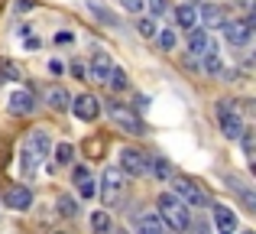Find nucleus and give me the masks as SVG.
<instances>
[{"instance_id":"1","label":"nucleus","mask_w":256,"mask_h":234,"mask_svg":"<svg viewBox=\"0 0 256 234\" xmlns=\"http://www.w3.org/2000/svg\"><path fill=\"white\" fill-rule=\"evenodd\" d=\"M156 205H159V218H162L166 228H172V231H185V228H192V215H188V205H185V202H178L172 192H162V195L156 198Z\"/></svg>"},{"instance_id":"2","label":"nucleus","mask_w":256,"mask_h":234,"mask_svg":"<svg viewBox=\"0 0 256 234\" xmlns=\"http://www.w3.org/2000/svg\"><path fill=\"white\" fill-rule=\"evenodd\" d=\"M104 108H107V114H110V120L120 127V130H126V133H146L143 130V120H140V114L133 108H126V104H120V101H104Z\"/></svg>"},{"instance_id":"3","label":"nucleus","mask_w":256,"mask_h":234,"mask_svg":"<svg viewBox=\"0 0 256 234\" xmlns=\"http://www.w3.org/2000/svg\"><path fill=\"white\" fill-rule=\"evenodd\" d=\"M124 185L126 182H124V172H120V169H114V166L104 169V172H100V202H104L107 208L117 205L120 198H124Z\"/></svg>"},{"instance_id":"4","label":"nucleus","mask_w":256,"mask_h":234,"mask_svg":"<svg viewBox=\"0 0 256 234\" xmlns=\"http://www.w3.org/2000/svg\"><path fill=\"white\" fill-rule=\"evenodd\" d=\"M120 172H124V179H140L146 176V169H150V156L140 150H133V146H124L120 150Z\"/></svg>"},{"instance_id":"5","label":"nucleus","mask_w":256,"mask_h":234,"mask_svg":"<svg viewBox=\"0 0 256 234\" xmlns=\"http://www.w3.org/2000/svg\"><path fill=\"white\" fill-rule=\"evenodd\" d=\"M218 124H220V133H224L227 140H237L240 133L246 130L240 111L234 108V104H227V101H218Z\"/></svg>"},{"instance_id":"6","label":"nucleus","mask_w":256,"mask_h":234,"mask_svg":"<svg viewBox=\"0 0 256 234\" xmlns=\"http://www.w3.org/2000/svg\"><path fill=\"white\" fill-rule=\"evenodd\" d=\"M23 146L39 159V163H46V159H49V150H52V137H49V130H46V127H32L30 137L23 140Z\"/></svg>"},{"instance_id":"7","label":"nucleus","mask_w":256,"mask_h":234,"mask_svg":"<svg viewBox=\"0 0 256 234\" xmlns=\"http://www.w3.org/2000/svg\"><path fill=\"white\" fill-rule=\"evenodd\" d=\"M32 205V189L30 185H6L4 189V208H10V211H26Z\"/></svg>"},{"instance_id":"8","label":"nucleus","mask_w":256,"mask_h":234,"mask_svg":"<svg viewBox=\"0 0 256 234\" xmlns=\"http://www.w3.org/2000/svg\"><path fill=\"white\" fill-rule=\"evenodd\" d=\"M172 185H175V192H172V195L178 198V202L192 205V208H198V205H204V192H201L198 185L192 182V179H172Z\"/></svg>"},{"instance_id":"9","label":"nucleus","mask_w":256,"mask_h":234,"mask_svg":"<svg viewBox=\"0 0 256 234\" xmlns=\"http://www.w3.org/2000/svg\"><path fill=\"white\" fill-rule=\"evenodd\" d=\"M220 30H224V39L230 46H246V43H250L253 26H250V20H227Z\"/></svg>"},{"instance_id":"10","label":"nucleus","mask_w":256,"mask_h":234,"mask_svg":"<svg viewBox=\"0 0 256 234\" xmlns=\"http://www.w3.org/2000/svg\"><path fill=\"white\" fill-rule=\"evenodd\" d=\"M68 108L75 111V117H78V120H84V124H91V120L100 114V101H98L94 95H78L75 101L68 104Z\"/></svg>"},{"instance_id":"11","label":"nucleus","mask_w":256,"mask_h":234,"mask_svg":"<svg viewBox=\"0 0 256 234\" xmlns=\"http://www.w3.org/2000/svg\"><path fill=\"white\" fill-rule=\"evenodd\" d=\"M6 108H10V114L26 117V114H32V111H36V98H32V91L16 88V91L10 95V101H6Z\"/></svg>"},{"instance_id":"12","label":"nucleus","mask_w":256,"mask_h":234,"mask_svg":"<svg viewBox=\"0 0 256 234\" xmlns=\"http://www.w3.org/2000/svg\"><path fill=\"white\" fill-rule=\"evenodd\" d=\"M198 23L204 26V33H208V30H220V26L227 23L224 7H218V4H204V7H198Z\"/></svg>"},{"instance_id":"13","label":"nucleus","mask_w":256,"mask_h":234,"mask_svg":"<svg viewBox=\"0 0 256 234\" xmlns=\"http://www.w3.org/2000/svg\"><path fill=\"white\" fill-rule=\"evenodd\" d=\"M110 72H114V62H110V56H107V52H98V56L91 59V69H88V82L107 85Z\"/></svg>"},{"instance_id":"14","label":"nucleus","mask_w":256,"mask_h":234,"mask_svg":"<svg viewBox=\"0 0 256 234\" xmlns=\"http://www.w3.org/2000/svg\"><path fill=\"white\" fill-rule=\"evenodd\" d=\"M188 52L192 56H208V52H218L214 49V39H211V33H204V30H192L188 33Z\"/></svg>"},{"instance_id":"15","label":"nucleus","mask_w":256,"mask_h":234,"mask_svg":"<svg viewBox=\"0 0 256 234\" xmlns=\"http://www.w3.org/2000/svg\"><path fill=\"white\" fill-rule=\"evenodd\" d=\"M214 224H218V234H237V215L227 205H214Z\"/></svg>"},{"instance_id":"16","label":"nucleus","mask_w":256,"mask_h":234,"mask_svg":"<svg viewBox=\"0 0 256 234\" xmlns=\"http://www.w3.org/2000/svg\"><path fill=\"white\" fill-rule=\"evenodd\" d=\"M136 234H166V224L159 215H152V211H146V215L136 218Z\"/></svg>"},{"instance_id":"17","label":"nucleus","mask_w":256,"mask_h":234,"mask_svg":"<svg viewBox=\"0 0 256 234\" xmlns=\"http://www.w3.org/2000/svg\"><path fill=\"white\" fill-rule=\"evenodd\" d=\"M175 23H178L182 30L192 33L194 26H198V7H194V4H182L178 10H175Z\"/></svg>"},{"instance_id":"18","label":"nucleus","mask_w":256,"mask_h":234,"mask_svg":"<svg viewBox=\"0 0 256 234\" xmlns=\"http://www.w3.org/2000/svg\"><path fill=\"white\" fill-rule=\"evenodd\" d=\"M46 104H49L52 111H65L72 104V98H68V91H65L62 85H52V88H46Z\"/></svg>"},{"instance_id":"19","label":"nucleus","mask_w":256,"mask_h":234,"mask_svg":"<svg viewBox=\"0 0 256 234\" xmlns=\"http://www.w3.org/2000/svg\"><path fill=\"white\" fill-rule=\"evenodd\" d=\"M146 172H152L159 182H172V179H175L172 163H169V159H162V156H152V159H150V169H146Z\"/></svg>"},{"instance_id":"20","label":"nucleus","mask_w":256,"mask_h":234,"mask_svg":"<svg viewBox=\"0 0 256 234\" xmlns=\"http://www.w3.org/2000/svg\"><path fill=\"white\" fill-rule=\"evenodd\" d=\"M227 189H234V192H237V198H240V202H244L250 211H256V198H253V192L246 189V185L240 182L237 176H230V179H227Z\"/></svg>"},{"instance_id":"21","label":"nucleus","mask_w":256,"mask_h":234,"mask_svg":"<svg viewBox=\"0 0 256 234\" xmlns=\"http://www.w3.org/2000/svg\"><path fill=\"white\" fill-rule=\"evenodd\" d=\"M224 72V62H220L218 52H208V56H201V75H220Z\"/></svg>"},{"instance_id":"22","label":"nucleus","mask_w":256,"mask_h":234,"mask_svg":"<svg viewBox=\"0 0 256 234\" xmlns=\"http://www.w3.org/2000/svg\"><path fill=\"white\" fill-rule=\"evenodd\" d=\"M88 10H91V13H94V17H98V20H104V23L110 26V30H117V26H120V20L114 17V13L107 10V7H100L98 0H88Z\"/></svg>"},{"instance_id":"23","label":"nucleus","mask_w":256,"mask_h":234,"mask_svg":"<svg viewBox=\"0 0 256 234\" xmlns=\"http://www.w3.org/2000/svg\"><path fill=\"white\" fill-rule=\"evenodd\" d=\"M16 78H23L20 65L10 62V59H0V82H16Z\"/></svg>"},{"instance_id":"24","label":"nucleus","mask_w":256,"mask_h":234,"mask_svg":"<svg viewBox=\"0 0 256 234\" xmlns=\"http://www.w3.org/2000/svg\"><path fill=\"white\" fill-rule=\"evenodd\" d=\"M58 215H62V218H75L78 215V202L68 195V192H62V195H58Z\"/></svg>"},{"instance_id":"25","label":"nucleus","mask_w":256,"mask_h":234,"mask_svg":"<svg viewBox=\"0 0 256 234\" xmlns=\"http://www.w3.org/2000/svg\"><path fill=\"white\" fill-rule=\"evenodd\" d=\"M82 153L88 159H100V153H104V140H100V137H88L84 146H82Z\"/></svg>"},{"instance_id":"26","label":"nucleus","mask_w":256,"mask_h":234,"mask_svg":"<svg viewBox=\"0 0 256 234\" xmlns=\"http://www.w3.org/2000/svg\"><path fill=\"white\" fill-rule=\"evenodd\" d=\"M91 228L98 231V234H107V231L114 228V224H110V215H107V211H94V215H91Z\"/></svg>"},{"instance_id":"27","label":"nucleus","mask_w":256,"mask_h":234,"mask_svg":"<svg viewBox=\"0 0 256 234\" xmlns=\"http://www.w3.org/2000/svg\"><path fill=\"white\" fill-rule=\"evenodd\" d=\"M72 159H75V146H72V143H58L56 146V163L58 166H68Z\"/></svg>"},{"instance_id":"28","label":"nucleus","mask_w":256,"mask_h":234,"mask_svg":"<svg viewBox=\"0 0 256 234\" xmlns=\"http://www.w3.org/2000/svg\"><path fill=\"white\" fill-rule=\"evenodd\" d=\"M107 85H110L114 91H126V72L114 65V72H110V78H107Z\"/></svg>"},{"instance_id":"29","label":"nucleus","mask_w":256,"mask_h":234,"mask_svg":"<svg viewBox=\"0 0 256 234\" xmlns=\"http://www.w3.org/2000/svg\"><path fill=\"white\" fill-rule=\"evenodd\" d=\"M136 33H140V36H146V39H152V36H156V33H159V26H156V20H150V17H143V20H140V23H136Z\"/></svg>"},{"instance_id":"30","label":"nucleus","mask_w":256,"mask_h":234,"mask_svg":"<svg viewBox=\"0 0 256 234\" xmlns=\"http://www.w3.org/2000/svg\"><path fill=\"white\" fill-rule=\"evenodd\" d=\"M156 36H159V46H162L166 52H172V49H175V43H178L175 30H162V33H156Z\"/></svg>"},{"instance_id":"31","label":"nucleus","mask_w":256,"mask_h":234,"mask_svg":"<svg viewBox=\"0 0 256 234\" xmlns=\"http://www.w3.org/2000/svg\"><path fill=\"white\" fill-rule=\"evenodd\" d=\"M237 140H240V146H244V156L250 159V156H253V130H244Z\"/></svg>"},{"instance_id":"32","label":"nucleus","mask_w":256,"mask_h":234,"mask_svg":"<svg viewBox=\"0 0 256 234\" xmlns=\"http://www.w3.org/2000/svg\"><path fill=\"white\" fill-rule=\"evenodd\" d=\"M120 7H124L126 13H140L146 7V0H120Z\"/></svg>"},{"instance_id":"33","label":"nucleus","mask_w":256,"mask_h":234,"mask_svg":"<svg viewBox=\"0 0 256 234\" xmlns=\"http://www.w3.org/2000/svg\"><path fill=\"white\" fill-rule=\"evenodd\" d=\"M78 192H82L84 198H94V195H98V185H94V179H88V182H82V185H78Z\"/></svg>"},{"instance_id":"34","label":"nucleus","mask_w":256,"mask_h":234,"mask_svg":"<svg viewBox=\"0 0 256 234\" xmlns=\"http://www.w3.org/2000/svg\"><path fill=\"white\" fill-rule=\"evenodd\" d=\"M72 75H75V78H82V82H88V69H84L82 62H72Z\"/></svg>"},{"instance_id":"35","label":"nucleus","mask_w":256,"mask_h":234,"mask_svg":"<svg viewBox=\"0 0 256 234\" xmlns=\"http://www.w3.org/2000/svg\"><path fill=\"white\" fill-rule=\"evenodd\" d=\"M32 7H36V0H16V4H13V10H16V13H26V10H32Z\"/></svg>"},{"instance_id":"36","label":"nucleus","mask_w":256,"mask_h":234,"mask_svg":"<svg viewBox=\"0 0 256 234\" xmlns=\"http://www.w3.org/2000/svg\"><path fill=\"white\" fill-rule=\"evenodd\" d=\"M72 176H75V182H78V185L91 179V176H88V169H84V166H75V172H72Z\"/></svg>"},{"instance_id":"37","label":"nucleus","mask_w":256,"mask_h":234,"mask_svg":"<svg viewBox=\"0 0 256 234\" xmlns=\"http://www.w3.org/2000/svg\"><path fill=\"white\" fill-rule=\"evenodd\" d=\"M150 4V10H152V17H159V13L166 10V0H146Z\"/></svg>"},{"instance_id":"38","label":"nucleus","mask_w":256,"mask_h":234,"mask_svg":"<svg viewBox=\"0 0 256 234\" xmlns=\"http://www.w3.org/2000/svg\"><path fill=\"white\" fill-rule=\"evenodd\" d=\"M6 153H10V143H6V140H0V169L6 166Z\"/></svg>"},{"instance_id":"39","label":"nucleus","mask_w":256,"mask_h":234,"mask_svg":"<svg viewBox=\"0 0 256 234\" xmlns=\"http://www.w3.org/2000/svg\"><path fill=\"white\" fill-rule=\"evenodd\" d=\"M237 234H256V231H237Z\"/></svg>"},{"instance_id":"40","label":"nucleus","mask_w":256,"mask_h":234,"mask_svg":"<svg viewBox=\"0 0 256 234\" xmlns=\"http://www.w3.org/2000/svg\"><path fill=\"white\" fill-rule=\"evenodd\" d=\"M56 234H65V231H56Z\"/></svg>"}]
</instances>
